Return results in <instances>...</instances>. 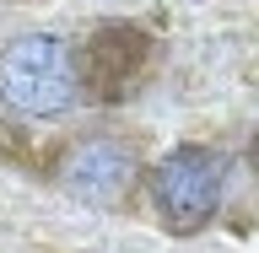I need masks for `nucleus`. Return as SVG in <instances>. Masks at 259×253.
<instances>
[{
  "label": "nucleus",
  "mask_w": 259,
  "mask_h": 253,
  "mask_svg": "<svg viewBox=\"0 0 259 253\" xmlns=\"http://www.w3.org/2000/svg\"><path fill=\"white\" fill-rule=\"evenodd\" d=\"M81 103L76 43L60 32H27L0 43V108L22 119H60Z\"/></svg>",
  "instance_id": "2"
},
{
  "label": "nucleus",
  "mask_w": 259,
  "mask_h": 253,
  "mask_svg": "<svg viewBox=\"0 0 259 253\" xmlns=\"http://www.w3.org/2000/svg\"><path fill=\"white\" fill-rule=\"evenodd\" d=\"M49 183L65 189L81 205L97 210H124L141 183V145L124 135H70L65 145L49 151Z\"/></svg>",
  "instance_id": "3"
},
{
  "label": "nucleus",
  "mask_w": 259,
  "mask_h": 253,
  "mask_svg": "<svg viewBox=\"0 0 259 253\" xmlns=\"http://www.w3.org/2000/svg\"><path fill=\"white\" fill-rule=\"evenodd\" d=\"M146 205L167 237H200L222 216V189H227V157L216 145H173L167 157L141 167Z\"/></svg>",
  "instance_id": "1"
},
{
  "label": "nucleus",
  "mask_w": 259,
  "mask_h": 253,
  "mask_svg": "<svg viewBox=\"0 0 259 253\" xmlns=\"http://www.w3.org/2000/svg\"><path fill=\"white\" fill-rule=\"evenodd\" d=\"M157 38L141 22H103V27L76 43V65H81V97L92 103H124L141 76L151 70Z\"/></svg>",
  "instance_id": "4"
}]
</instances>
